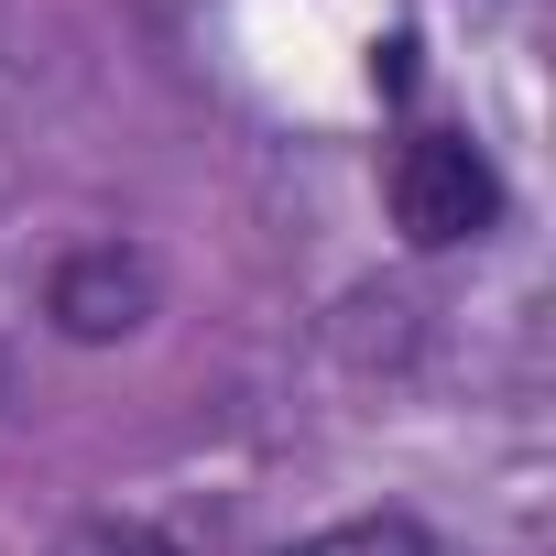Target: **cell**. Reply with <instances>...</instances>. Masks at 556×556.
Masks as SVG:
<instances>
[{
  "label": "cell",
  "mask_w": 556,
  "mask_h": 556,
  "mask_svg": "<svg viewBox=\"0 0 556 556\" xmlns=\"http://www.w3.org/2000/svg\"><path fill=\"white\" fill-rule=\"evenodd\" d=\"M382 186H393V218H404L415 251H458V240H480L491 207H502V186H491V164H480L469 131H404Z\"/></svg>",
  "instance_id": "obj_1"
},
{
  "label": "cell",
  "mask_w": 556,
  "mask_h": 556,
  "mask_svg": "<svg viewBox=\"0 0 556 556\" xmlns=\"http://www.w3.org/2000/svg\"><path fill=\"white\" fill-rule=\"evenodd\" d=\"M45 317H55L66 339H131V328L153 317V262L121 251V240L66 251V262H55V285H45Z\"/></svg>",
  "instance_id": "obj_2"
},
{
  "label": "cell",
  "mask_w": 556,
  "mask_h": 556,
  "mask_svg": "<svg viewBox=\"0 0 556 556\" xmlns=\"http://www.w3.org/2000/svg\"><path fill=\"white\" fill-rule=\"evenodd\" d=\"M295 556H426V523H415V513H361V523L306 534Z\"/></svg>",
  "instance_id": "obj_3"
},
{
  "label": "cell",
  "mask_w": 556,
  "mask_h": 556,
  "mask_svg": "<svg viewBox=\"0 0 556 556\" xmlns=\"http://www.w3.org/2000/svg\"><path fill=\"white\" fill-rule=\"evenodd\" d=\"M55 556H175L164 534H142V523H77Z\"/></svg>",
  "instance_id": "obj_4"
}]
</instances>
